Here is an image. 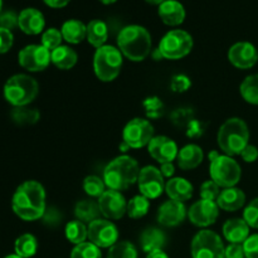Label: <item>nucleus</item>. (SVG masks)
Returning a JSON list of instances; mask_svg holds the SVG:
<instances>
[{
  "label": "nucleus",
  "instance_id": "obj_5",
  "mask_svg": "<svg viewBox=\"0 0 258 258\" xmlns=\"http://www.w3.org/2000/svg\"><path fill=\"white\" fill-rule=\"evenodd\" d=\"M209 174L214 183L221 188H233L239 183L242 176L241 165L232 156L219 154L218 151L209 153Z\"/></svg>",
  "mask_w": 258,
  "mask_h": 258
},
{
  "label": "nucleus",
  "instance_id": "obj_1",
  "mask_svg": "<svg viewBox=\"0 0 258 258\" xmlns=\"http://www.w3.org/2000/svg\"><path fill=\"white\" fill-rule=\"evenodd\" d=\"M12 209L23 221L33 222L42 218L47 209L45 190L42 184L35 180L20 184L13 194Z\"/></svg>",
  "mask_w": 258,
  "mask_h": 258
},
{
  "label": "nucleus",
  "instance_id": "obj_20",
  "mask_svg": "<svg viewBox=\"0 0 258 258\" xmlns=\"http://www.w3.org/2000/svg\"><path fill=\"white\" fill-rule=\"evenodd\" d=\"M158 13L164 24L169 27L180 25L185 19V9L178 0H165L163 4L159 5Z\"/></svg>",
  "mask_w": 258,
  "mask_h": 258
},
{
  "label": "nucleus",
  "instance_id": "obj_54",
  "mask_svg": "<svg viewBox=\"0 0 258 258\" xmlns=\"http://www.w3.org/2000/svg\"><path fill=\"white\" fill-rule=\"evenodd\" d=\"M100 2L105 5H110V4H113V3H116L117 0H100Z\"/></svg>",
  "mask_w": 258,
  "mask_h": 258
},
{
  "label": "nucleus",
  "instance_id": "obj_50",
  "mask_svg": "<svg viewBox=\"0 0 258 258\" xmlns=\"http://www.w3.org/2000/svg\"><path fill=\"white\" fill-rule=\"evenodd\" d=\"M160 173L163 174L164 178L171 179V176L175 173V166L173 165V163H164L160 166Z\"/></svg>",
  "mask_w": 258,
  "mask_h": 258
},
{
  "label": "nucleus",
  "instance_id": "obj_28",
  "mask_svg": "<svg viewBox=\"0 0 258 258\" xmlns=\"http://www.w3.org/2000/svg\"><path fill=\"white\" fill-rule=\"evenodd\" d=\"M107 38L108 28L105 22H102V20L100 19H93L88 23L86 39L88 40V43H90L92 47L98 49V48H101L102 45H105Z\"/></svg>",
  "mask_w": 258,
  "mask_h": 258
},
{
  "label": "nucleus",
  "instance_id": "obj_2",
  "mask_svg": "<svg viewBox=\"0 0 258 258\" xmlns=\"http://www.w3.org/2000/svg\"><path fill=\"white\" fill-rule=\"evenodd\" d=\"M139 174L138 161L128 155H120L107 164L103 170V181L108 189L122 191L138 183Z\"/></svg>",
  "mask_w": 258,
  "mask_h": 258
},
{
  "label": "nucleus",
  "instance_id": "obj_56",
  "mask_svg": "<svg viewBox=\"0 0 258 258\" xmlns=\"http://www.w3.org/2000/svg\"><path fill=\"white\" fill-rule=\"evenodd\" d=\"M2 9H3V0H0V14H2Z\"/></svg>",
  "mask_w": 258,
  "mask_h": 258
},
{
  "label": "nucleus",
  "instance_id": "obj_39",
  "mask_svg": "<svg viewBox=\"0 0 258 258\" xmlns=\"http://www.w3.org/2000/svg\"><path fill=\"white\" fill-rule=\"evenodd\" d=\"M144 108L150 118H159L164 113V103L158 97H149L144 101Z\"/></svg>",
  "mask_w": 258,
  "mask_h": 258
},
{
  "label": "nucleus",
  "instance_id": "obj_21",
  "mask_svg": "<svg viewBox=\"0 0 258 258\" xmlns=\"http://www.w3.org/2000/svg\"><path fill=\"white\" fill-rule=\"evenodd\" d=\"M216 203L222 211L237 212L246 203V194L243 193V190L236 188V186L226 188L221 191Z\"/></svg>",
  "mask_w": 258,
  "mask_h": 258
},
{
  "label": "nucleus",
  "instance_id": "obj_35",
  "mask_svg": "<svg viewBox=\"0 0 258 258\" xmlns=\"http://www.w3.org/2000/svg\"><path fill=\"white\" fill-rule=\"evenodd\" d=\"M107 258H138V249L130 242L121 241L111 247Z\"/></svg>",
  "mask_w": 258,
  "mask_h": 258
},
{
  "label": "nucleus",
  "instance_id": "obj_14",
  "mask_svg": "<svg viewBox=\"0 0 258 258\" xmlns=\"http://www.w3.org/2000/svg\"><path fill=\"white\" fill-rule=\"evenodd\" d=\"M98 207L101 214L107 219H120L127 212V202L121 191L107 189L102 196L98 198Z\"/></svg>",
  "mask_w": 258,
  "mask_h": 258
},
{
  "label": "nucleus",
  "instance_id": "obj_36",
  "mask_svg": "<svg viewBox=\"0 0 258 258\" xmlns=\"http://www.w3.org/2000/svg\"><path fill=\"white\" fill-rule=\"evenodd\" d=\"M105 188V181L97 175H88L83 180V190L86 191L87 196L93 197V198H100L106 191Z\"/></svg>",
  "mask_w": 258,
  "mask_h": 258
},
{
  "label": "nucleus",
  "instance_id": "obj_34",
  "mask_svg": "<svg viewBox=\"0 0 258 258\" xmlns=\"http://www.w3.org/2000/svg\"><path fill=\"white\" fill-rule=\"evenodd\" d=\"M40 117V113L35 108H28L27 106L24 107H14L12 111V118L18 125H33L38 122Z\"/></svg>",
  "mask_w": 258,
  "mask_h": 258
},
{
  "label": "nucleus",
  "instance_id": "obj_9",
  "mask_svg": "<svg viewBox=\"0 0 258 258\" xmlns=\"http://www.w3.org/2000/svg\"><path fill=\"white\" fill-rule=\"evenodd\" d=\"M224 251L221 236L211 229L199 231L191 241L193 258H224Z\"/></svg>",
  "mask_w": 258,
  "mask_h": 258
},
{
  "label": "nucleus",
  "instance_id": "obj_41",
  "mask_svg": "<svg viewBox=\"0 0 258 258\" xmlns=\"http://www.w3.org/2000/svg\"><path fill=\"white\" fill-rule=\"evenodd\" d=\"M243 219L251 228H258V198H254L246 207L243 211Z\"/></svg>",
  "mask_w": 258,
  "mask_h": 258
},
{
  "label": "nucleus",
  "instance_id": "obj_19",
  "mask_svg": "<svg viewBox=\"0 0 258 258\" xmlns=\"http://www.w3.org/2000/svg\"><path fill=\"white\" fill-rule=\"evenodd\" d=\"M45 25L44 15L34 8H27L19 13L18 27L28 35H37L43 32Z\"/></svg>",
  "mask_w": 258,
  "mask_h": 258
},
{
  "label": "nucleus",
  "instance_id": "obj_51",
  "mask_svg": "<svg viewBox=\"0 0 258 258\" xmlns=\"http://www.w3.org/2000/svg\"><path fill=\"white\" fill-rule=\"evenodd\" d=\"M48 7L54 8V9H59V8H64L71 0H43Z\"/></svg>",
  "mask_w": 258,
  "mask_h": 258
},
{
  "label": "nucleus",
  "instance_id": "obj_45",
  "mask_svg": "<svg viewBox=\"0 0 258 258\" xmlns=\"http://www.w3.org/2000/svg\"><path fill=\"white\" fill-rule=\"evenodd\" d=\"M13 43H14V35L12 30L0 27V54L9 52L10 48L13 47Z\"/></svg>",
  "mask_w": 258,
  "mask_h": 258
},
{
  "label": "nucleus",
  "instance_id": "obj_16",
  "mask_svg": "<svg viewBox=\"0 0 258 258\" xmlns=\"http://www.w3.org/2000/svg\"><path fill=\"white\" fill-rule=\"evenodd\" d=\"M148 151L151 158L158 163H173L176 160L179 149L175 141L168 136H154L148 145Z\"/></svg>",
  "mask_w": 258,
  "mask_h": 258
},
{
  "label": "nucleus",
  "instance_id": "obj_42",
  "mask_svg": "<svg viewBox=\"0 0 258 258\" xmlns=\"http://www.w3.org/2000/svg\"><path fill=\"white\" fill-rule=\"evenodd\" d=\"M42 219H43V223H44L45 226L57 227L62 223L63 216L62 213H60L59 209L54 208V207H47Z\"/></svg>",
  "mask_w": 258,
  "mask_h": 258
},
{
  "label": "nucleus",
  "instance_id": "obj_3",
  "mask_svg": "<svg viewBox=\"0 0 258 258\" xmlns=\"http://www.w3.org/2000/svg\"><path fill=\"white\" fill-rule=\"evenodd\" d=\"M120 52L133 62H143L151 52V35L141 25H127L118 33Z\"/></svg>",
  "mask_w": 258,
  "mask_h": 258
},
{
  "label": "nucleus",
  "instance_id": "obj_38",
  "mask_svg": "<svg viewBox=\"0 0 258 258\" xmlns=\"http://www.w3.org/2000/svg\"><path fill=\"white\" fill-rule=\"evenodd\" d=\"M63 37L60 30H58L57 28H49V29L45 30L42 35V45L47 48L48 50H54L55 48L60 47V43H62Z\"/></svg>",
  "mask_w": 258,
  "mask_h": 258
},
{
  "label": "nucleus",
  "instance_id": "obj_43",
  "mask_svg": "<svg viewBox=\"0 0 258 258\" xmlns=\"http://www.w3.org/2000/svg\"><path fill=\"white\" fill-rule=\"evenodd\" d=\"M191 81L188 76L185 75H176L171 78L170 87L174 92L176 93H183L190 88Z\"/></svg>",
  "mask_w": 258,
  "mask_h": 258
},
{
  "label": "nucleus",
  "instance_id": "obj_53",
  "mask_svg": "<svg viewBox=\"0 0 258 258\" xmlns=\"http://www.w3.org/2000/svg\"><path fill=\"white\" fill-rule=\"evenodd\" d=\"M145 2L148 3V4H151V5H161L164 2H165V0H145Z\"/></svg>",
  "mask_w": 258,
  "mask_h": 258
},
{
  "label": "nucleus",
  "instance_id": "obj_13",
  "mask_svg": "<svg viewBox=\"0 0 258 258\" xmlns=\"http://www.w3.org/2000/svg\"><path fill=\"white\" fill-rule=\"evenodd\" d=\"M18 62L29 72H40L52 63L50 50L42 44H29L23 48L18 54Z\"/></svg>",
  "mask_w": 258,
  "mask_h": 258
},
{
  "label": "nucleus",
  "instance_id": "obj_33",
  "mask_svg": "<svg viewBox=\"0 0 258 258\" xmlns=\"http://www.w3.org/2000/svg\"><path fill=\"white\" fill-rule=\"evenodd\" d=\"M150 202L144 196H135L127 203V216L133 219H140L148 214Z\"/></svg>",
  "mask_w": 258,
  "mask_h": 258
},
{
  "label": "nucleus",
  "instance_id": "obj_29",
  "mask_svg": "<svg viewBox=\"0 0 258 258\" xmlns=\"http://www.w3.org/2000/svg\"><path fill=\"white\" fill-rule=\"evenodd\" d=\"M100 207L98 203L92 201H81L75 207V216L78 221L83 223H92L93 221L100 218Z\"/></svg>",
  "mask_w": 258,
  "mask_h": 258
},
{
  "label": "nucleus",
  "instance_id": "obj_24",
  "mask_svg": "<svg viewBox=\"0 0 258 258\" xmlns=\"http://www.w3.org/2000/svg\"><path fill=\"white\" fill-rule=\"evenodd\" d=\"M165 193L171 201L185 203L193 197V185L184 178H171L166 181Z\"/></svg>",
  "mask_w": 258,
  "mask_h": 258
},
{
  "label": "nucleus",
  "instance_id": "obj_37",
  "mask_svg": "<svg viewBox=\"0 0 258 258\" xmlns=\"http://www.w3.org/2000/svg\"><path fill=\"white\" fill-rule=\"evenodd\" d=\"M71 258H102L100 248L91 242L77 244L71 252Z\"/></svg>",
  "mask_w": 258,
  "mask_h": 258
},
{
  "label": "nucleus",
  "instance_id": "obj_4",
  "mask_svg": "<svg viewBox=\"0 0 258 258\" xmlns=\"http://www.w3.org/2000/svg\"><path fill=\"white\" fill-rule=\"evenodd\" d=\"M248 126L239 117H232L224 121L217 135L218 146L228 156L241 155L243 149L248 145Z\"/></svg>",
  "mask_w": 258,
  "mask_h": 258
},
{
  "label": "nucleus",
  "instance_id": "obj_46",
  "mask_svg": "<svg viewBox=\"0 0 258 258\" xmlns=\"http://www.w3.org/2000/svg\"><path fill=\"white\" fill-rule=\"evenodd\" d=\"M18 18H19V15H17L12 10L2 13L0 14V27L12 30L13 28H15L18 25Z\"/></svg>",
  "mask_w": 258,
  "mask_h": 258
},
{
  "label": "nucleus",
  "instance_id": "obj_49",
  "mask_svg": "<svg viewBox=\"0 0 258 258\" xmlns=\"http://www.w3.org/2000/svg\"><path fill=\"white\" fill-rule=\"evenodd\" d=\"M204 130L203 126H202V122L199 121H190L188 123V131H186V135L189 138H199V136L203 135Z\"/></svg>",
  "mask_w": 258,
  "mask_h": 258
},
{
  "label": "nucleus",
  "instance_id": "obj_23",
  "mask_svg": "<svg viewBox=\"0 0 258 258\" xmlns=\"http://www.w3.org/2000/svg\"><path fill=\"white\" fill-rule=\"evenodd\" d=\"M249 228L244 219H228L223 224V236L229 243H243L249 237Z\"/></svg>",
  "mask_w": 258,
  "mask_h": 258
},
{
  "label": "nucleus",
  "instance_id": "obj_47",
  "mask_svg": "<svg viewBox=\"0 0 258 258\" xmlns=\"http://www.w3.org/2000/svg\"><path fill=\"white\" fill-rule=\"evenodd\" d=\"M224 258H246L243 243H229L224 251Z\"/></svg>",
  "mask_w": 258,
  "mask_h": 258
},
{
  "label": "nucleus",
  "instance_id": "obj_22",
  "mask_svg": "<svg viewBox=\"0 0 258 258\" xmlns=\"http://www.w3.org/2000/svg\"><path fill=\"white\" fill-rule=\"evenodd\" d=\"M204 158L203 150L196 144H188L179 150L176 161L181 170H193L198 168Z\"/></svg>",
  "mask_w": 258,
  "mask_h": 258
},
{
  "label": "nucleus",
  "instance_id": "obj_18",
  "mask_svg": "<svg viewBox=\"0 0 258 258\" xmlns=\"http://www.w3.org/2000/svg\"><path fill=\"white\" fill-rule=\"evenodd\" d=\"M188 211L184 203L176 201H166L159 207L158 222L164 227H176L183 223Z\"/></svg>",
  "mask_w": 258,
  "mask_h": 258
},
{
  "label": "nucleus",
  "instance_id": "obj_25",
  "mask_svg": "<svg viewBox=\"0 0 258 258\" xmlns=\"http://www.w3.org/2000/svg\"><path fill=\"white\" fill-rule=\"evenodd\" d=\"M63 39L70 44H80L87 35V25L83 24L81 20L70 19L63 23L60 28Z\"/></svg>",
  "mask_w": 258,
  "mask_h": 258
},
{
  "label": "nucleus",
  "instance_id": "obj_44",
  "mask_svg": "<svg viewBox=\"0 0 258 258\" xmlns=\"http://www.w3.org/2000/svg\"><path fill=\"white\" fill-rule=\"evenodd\" d=\"M243 249L246 258H258V233L252 234L243 242Z\"/></svg>",
  "mask_w": 258,
  "mask_h": 258
},
{
  "label": "nucleus",
  "instance_id": "obj_27",
  "mask_svg": "<svg viewBox=\"0 0 258 258\" xmlns=\"http://www.w3.org/2000/svg\"><path fill=\"white\" fill-rule=\"evenodd\" d=\"M141 248L146 253L163 249L166 244V236L163 231L159 228H148L143 232L140 237Z\"/></svg>",
  "mask_w": 258,
  "mask_h": 258
},
{
  "label": "nucleus",
  "instance_id": "obj_40",
  "mask_svg": "<svg viewBox=\"0 0 258 258\" xmlns=\"http://www.w3.org/2000/svg\"><path fill=\"white\" fill-rule=\"evenodd\" d=\"M221 186L213 180H207L201 186V198L204 201L217 202L219 194H221Z\"/></svg>",
  "mask_w": 258,
  "mask_h": 258
},
{
  "label": "nucleus",
  "instance_id": "obj_32",
  "mask_svg": "<svg viewBox=\"0 0 258 258\" xmlns=\"http://www.w3.org/2000/svg\"><path fill=\"white\" fill-rule=\"evenodd\" d=\"M239 92L246 102L258 106V73L244 78L239 86Z\"/></svg>",
  "mask_w": 258,
  "mask_h": 258
},
{
  "label": "nucleus",
  "instance_id": "obj_31",
  "mask_svg": "<svg viewBox=\"0 0 258 258\" xmlns=\"http://www.w3.org/2000/svg\"><path fill=\"white\" fill-rule=\"evenodd\" d=\"M66 238L73 244H81L83 242H86V239L88 238V227L86 226L83 222L78 221H71L66 224Z\"/></svg>",
  "mask_w": 258,
  "mask_h": 258
},
{
  "label": "nucleus",
  "instance_id": "obj_52",
  "mask_svg": "<svg viewBox=\"0 0 258 258\" xmlns=\"http://www.w3.org/2000/svg\"><path fill=\"white\" fill-rule=\"evenodd\" d=\"M146 258H169V256L163 251V249H156V251L148 253Z\"/></svg>",
  "mask_w": 258,
  "mask_h": 258
},
{
  "label": "nucleus",
  "instance_id": "obj_10",
  "mask_svg": "<svg viewBox=\"0 0 258 258\" xmlns=\"http://www.w3.org/2000/svg\"><path fill=\"white\" fill-rule=\"evenodd\" d=\"M153 138L154 126L145 118H133L126 123L122 131L123 143L131 149H141L148 146Z\"/></svg>",
  "mask_w": 258,
  "mask_h": 258
},
{
  "label": "nucleus",
  "instance_id": "obj_30",
  "mask_svg": "<svg viewBox=\"0 0 258 258\" xmlns=\"http://www.w3.org/2000/svg\"><path fill=\"white\" fill-rule=\"evenodd\" d=\"M15 254L22 258H30L38 251V241L33 234L25 233L18 237L14 243Z\"/></svg>",
  "mask_w": 258,
  "mask_h": 258
},
{
  "label": "nucleus",
  "instance_id": "obj_8",
  "mask_svg": "<svg viewBox=\"0 0 258 258\" xmlns=\"http://www.w3.org/2000/svg\"><path fill=\"white\" fill-rule=\"evenodd\" d=\"M193 48V38L188 32L174 29L166 33L159 44V53L161 58L176 60L186 57Z\"/></svg>",
  "mask_w": 258,
  "mask_h": 258
},
{
  "label": "nucleus",
  "instance_id": "obj_15",
  "mask_svg": "<svg viewBox=\"0 0 258 258\" xmlns=\"http://www.w3.org/2000/svg\"><path fill=\"white\" fill-rule=\"evenodd\" d=\"M219 216V207L216 202L201 201L196 202L188 211V218L194 226L207 228L216 223Z\"/></svg>",
  "mask_w": 258,
  "mask_h": 258
},
{
  "label": "nucleus",
  "instance_id": "obj_12",
  "mask_svg": "<svg viewBox=\"0 0 258 258\" xmlns=\"http://www.w3.org/2000/svg\"><path fill=\"white\" fill-rule=\"evenodd\" d=\"M88 239L98 248H111L118 242V229L108 219H96L88 224Z\"/></svg>",
  "mask_w": 258,
  "mask_h": 258
},
{
  "label": "nucleus",
  "instance_id": "obj_7",
  "mask_svg": "<svg viewBox=\"0 0 258 258\" xmlns=\"http://www.w3.org/2000/svg\"><path fill=\"white\" fill-rule=\"evenodd\" d=\"M122 53L113 45H102L93 55V71L102 82H112L121 72Z\"/></svg>",
  "mask_w": 258,
  "mask_h": 258
},
{
  "label": "nucleus",
  "instance_id": "obj_26",
  "mask_svg": "<svg viewBox=\"0 0 258 258\" xmlns=\"http://www.w3.org/2000/svg\"><path fill=\"white\" fill-rule=\"evenodd\" d=\"M50 59L55 67L67 71L75 67L78 60V55L76 50L68 45H60L50 52Z\"/></svg>",
  "mask_w": 258,
  "mask_h": 258
},
{
  "label": "nucleus",
  "instance_id": "obj_6",
  "mask_svg": "<svg viewBox=\"0 0 258 258\" xmlns=\"http://www.w3.org/2000/svg\"><path fill=\"white\" fill-rule=\"evenodd\" d=\"M39 93V85L28 75H14L5 82L4 97L14 107H24L32 103Z\"/></svg>",
  "mask_w": 258,
  "mask_h": 258
},
{
  "label": "nucleus",
  "instance_id": "obj_55",
  "mask_svg": "<svg viewBox=\"0 0 258 258\" xmlns=\"http://www.w3.org/2000/svg\"><path fill=\"white\" fill-rule=\"evenodd\" d=\"M4 258H22V257H19L18 256V254H9V256H7V257H4Z\"/></svg>",
  "mask_w": 258,
  "mask_h": 258
},
{
  "label": "nucleus",
  "instance_id": "obj_48",
  "mask_svg": "<svg viewBox=\"0 0 258 258\" xmlns=\"http://www.w3.org/2000/svg\"><path fill=\"white\" fill-rule=\"evenodd\" d=\"M241 156L246 163H254L258 159V149L254 145L248 144L241 153Z\"/></svg>",
  "mask_w": 258,
  "mask_h": 258
},
{
  "label": "nucleus",
  "instance_id": "obj_11",
  "mask_svg": "<svg viewBox=\"0 0 258 258\" xmlns=\"http://www.w3.org/2000/svg\"><path fill=\"white\" fill-rule=\"evenodd\" d=\"M165 180L160 169L156 166L148 165L140 169V174L138 178L139 190L141 196L148 199H156L165 191Z\"/></svg>",
  "mask_w": 258,
  "mask_h": 258
},
{
  "label": "nucleus",
  "instance_id": "obj_17",
  "mask_svg": "<svg viewBox=\"0 0 258 258\" xmlns=\"http://www.w3.org/2000/svg\"><path fill=\"white\" fill-rule=\"evenodd\" d=\"M228 59L239 70H248L258 62V52L252 43L238 42L228 50Z\"/></svg>",
  "mask_w": 258,
  "mask_h": 258
}]
</instances>
